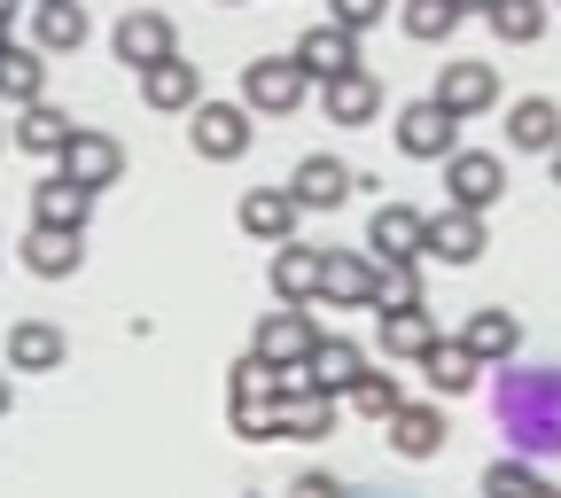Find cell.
Instances as JSON below:
<instances>
[{
	"mask_svg": "<svg viewBox=\"0 0 561 498\" xmlns=\"http://www.w3.org/2000/svg\"><path fill=\"white\" fill-rule=\"evenodd\" d=\"M500 429L515 437V460L561 452V374L553 367H530V374L500 382Z\"/></svg>",
	"mask_w": 561,
	"mask_h": 498,
	"instance_id": "6da1fadb",
	"label": "cell"
},
{
	"mask_svg": "<svg viewBox=\"0 0 561 498\" xmlns=\"http://www.w3.org/2000/svg\"><path fill=\"white\" fill-rule=\"evenodd\" d=\"M312 350H320V320H312V304H273V312L257 320V335H250V359H265L273 374H297Z\"/></svg>",
	"mask_w": 561,
	"mask_h": 498,
	"instance_id": "7a4b0ae2",
	"label": "cell"
},
{
	"mask_svg": "<svg viewBox=\"0 0 561 498\" xmlns=\"http://www.w3.org/2000/svg\"><path fill=\"white\" fill-rule=\"evenodd\" d=\"M305 94H312V79H305V62L297 55H257L250 70H242V109L250 117H289V109H305Z\"/></svg>",
	"mask_w": 561,
	"mask_h": 498,
	"instance_id": "3957f363",
	"label": "cell"
},
{
	"mask_svg": "<svg viewBox=\"0 0 561 498\" xmlns=\"http://www.w3.org/2000/svg\"><path fill=\"white\" fill-rule=\"evenodd\" d=\"M187 140H195V157H210V164H234V157H250L257 117H250L242 102H203V109H187Z\"/></svg>",
	"mask_w": 561,
	"mask_h": 498,
	"instance_id": "277c9868",
	"label": "cell"
},
{
	"mask_svg": "<svg viewBox=\"0 0 561 498\" xmlns=\"http://www.w3.org/2000/svg\"><path fill=\"white\" fill-rule=\"evenodd\" d=\"M398 149H405L413 164H453V157H460V117L437 109L430 94L405 102V109H398Z\"/></svg>",
	"mask_w": 561,
	"mask_h": 498,
	"instance_id": "5b68a950",
	"label": "cell"
},
{
	"mask_svg": "<svg viewBox=\"0 0 561 498\" xmlns=\"http://www.w3.org/2000/svg\"><path fill=\"white\" fill-rule=\"evenodd\" d=\"M500 195H507V157L460 149V157L445 164V202H453V210H476V219H483V210L500 202Z\"/></svg>",
	"mask_w": 561,
	"mask_h": 498,
	"instance_id": "8992f818",
	"label": "cell"
},
{
	"mask_svg": "<svg viewBox=\"0 0 561 498\" xmlns=\"http://www.w3.org/2000/svg\"><path fill=\"white\" fill-rule=\"evenodd\" d=\"M430 102H437V109H453V117H483V109H500V70L476 62V55H460V62H445V70H437Z\"/></svg>",
	"mask_w": 561,
	"mask_h": 498,
	"instance_id": "52a82bcc",
	"label": "cell"
},
{
	"mask_svg": "<svg viewBox=\"0 0 561 498\" xmlns=\"http://www.w3.org/2000/svg\"><path fill=\"white\" fill-rule=\"evenodd\" d=\"M421 227H430V210H413V202H375V219H367V257H375V265H421Z\"/></svg>",
	"mask_w": 561,
	"mask_h": 498,
	"instance_id": "ba28073f",
	"label": "cell"
},
{
	"mask_svg": "<svg viewBox=\"0 0 561 498\" xmlns=\"http://www.w3.org/2000/svg\"><path fill=\"white\" fill-rule=\"evenodd\" d=\"M110 55H117L125 70H149V62L180 55V47H172V16H164V9H125V16L110 24Z\"/></svg>",
	"mask_w": 561,
	"mask_h": 498,
	"instance_id": "9c48e42d",
	"label": "cell"
},
{
	"mask_svg": "<svg viewBox=\"0 0 561 498\" xmlns=\"http://www.w3.org/2000/svg\"><path fill=\"white\" fill-rule=\"evenodd\" d=\"M491 250V234H483V219H476V210H430V227H421V265H430V257H445V265H476Z\"/></svg>",
	"mask_w": 561,
	"mask_h": 498,
	"instance_id": "30bf717a",
	"label": "cell"
},
{
	"mask_svg": "<svg viewBox=\"0 0 561 498\" xmlns=\"http://www.w3.org/2000/svg\"><path fill=\"white\" fill-rule=\"evenodd\" d=\"M289 55L305 62V79H312V86H328V79H343V70H359V39H351L343 24H328V16H320V24H305Z\"/></svg>",
	"mask_w": 561,
	"mask_h": 498,
	"instance_id": "8fae6325",
	"label": "cell"
},
{
	"mask_svg": "<svg viewBox=\"0 0 561 498\" xmlns=\"http://www.w3.org/2000/svg\"><path fill=\"white\" fill-rule=\"evenodd\" d=\"M297 219H305V210H297V195L289 187H250L242 202H234V227L242 234H257V242H297Z\"/></svg>",
	"mask_w": 561,
	"mask_h": 498,
	"instance_id": "7c38bea8",
	"label": "cell"
},
{
	"mask_svg": "<svg viewBox=\"0 0 561 498\" xmlns=\"http://www.w3.org/2000/svg\"><path fill=\"white\" fill-rule=\"evenodd\" d=\"M289 195H297V210H343L351 195H359V179H351L343 157H305L289 172Z\"/></svg>",
	"mask_w": 561,
	"mask_h": 498,
	"instance_id": "4fadbf2b",
	"label": "cell"
},
{
	"mask_svg": "<svg viewBox=\"0 0 561 498\" xmlns=\"http://www.w3.org/2000/svg\"><path fill=\"white\" fill-rule=\"evenodd\" d=\"M140 102H149V109H203V70L187 62V55H164V62H149V70H140Z\"/></svg>",
	"mask_w": 561,
	"mask_h": 498,
	"instance_id": "5bb4252c",
	"label": "cell"
},
{
	"mask_svg": "<svg viewBox=\"0 0 561 498\" xmlns=\"http://www.w3.org/2000/svg\"><path fill=\"white\" fill-rule=\"evenodd\" d=\"M320 109L335 117V125H375L382 117V70H343V79H328L320 86Z\"/></svg>",
	"mask_w": 561,
	"mask_h": 498,
	"instance_id": "9a60e30c",
	"label": "cell"
},
{
	"mask_svg": "<svg viewBox=\"0 0 561 498\" xmlns=\"http://www.w3.org/2000/svg\"><path fill=\"white\" fill-rule=\"evenodd\" d=\"M62 179H79L87 195H102L117 172H125V149H117V140L110 132H70V149H62V164H55Z\"/></svg>",
	"mask_w": 561,
	"mask_h": 498,
	"instance_id": "2e32d148",
	"label": "cell"
},
{
	"mask_svg": "<svg viewBox=\"0 0 561 498\" xmlns=\"http://www.w3.org/2000/svg\"><path fill=\"white\" fill-rule=\"evenodd\" d=\"M320 304H375V257L367 250H320Z\"/></svg>",
	"mask_w": 561,
	"mask_h": 498,
	"instance_id": "e0dca14e",
	"label": "cell"
},
{
	"mask_svg": "<svg viewBox=\"0 0 561 498\" xmlns=\"http://www.w3.org/2000/svg\"><path fill=\"white\" fill-rule=\"evenodd\" d=\"M375 343H382V359H413V367H421V359H430V350L445 343V320H437L430 304H413V312H382V335H375Z\"/></svg>",
	"mask_w": 561,
	"mask_h": 498,
	"instance_id": "ac0fdd59",
	"label": "cell"
},
{
	"mask_svg": "<svg viewBox=\"0 0 561 498\" xmlns=\"http://www.w3.org/2000/svg\"><path fill=\"white\" fill-rule=\"evenodd\" d=\"M460 343L476 350V367H507L515 350H523V320H515L507 304H483V312H468Z\"/></svg>",
	"mask_w": 561,
	"mask_h": 498,
	"instance_id": "d6986e66",
	"label": "cell"
},
{
	"mask_svg": "<svg viewBox=\"0 0 561 498\" xmlns=\"http://www.w3.org/2000/svg\"><path fill=\"white\" fill-rule=\"evenodd\" d=\"M87 219H94V195H87L79 179L47 172V179L32 187V227H62V234H79Z\"/></svg>",
	"mask_w": 561,
	"mask_h": 498,
	"instance_id": "ffe728a7",
	"label": "cell"
},
{
	"mask_svg": "<svg viewBox=\"0 0 561 498\" xmlns=\"http://www.w3.org/2000/svg\"><path fill=\"white\" fill-rule=\"evenodd\" d=\"M507 149H523V157H553V149H561V109H553L546 94L507 102Z\"/></svg>",
	"mask_w": 561,
	"mask_h": 498,
	"instance_id": "44dd1931",
	"label": "cell"
},
{
	"mask_svg": "<svg viewBox=\"0 0 561 498\" xmlns=\"http://www.w3.org/2000/svg\"><path fill=\"white\" fill-rule=\"evenodd\" d=\"M359 374H367V350L343 343V335H320V350L305 359V390H320V397H343Z\"/></svg>",
	"mask_w": 561,
	"mask_h": 498,
	"instance_id": "7402d4cb",
	"label": "cell"
},
{
	"mask_svg": "<svg viewBox=\"0 0 561 498\" xmlns=\"http://www.w3.org/2000/svg\"><path fill=\"white\" fill-rule=\"evenodd\" d=\"M265 273H273V297L280 304H320V250L312 242H280Z\"/></svg>",
	"mask_w": 561,
	"mask_h": 498,
	"instance_id": "603a6c76",
	"label": "cell"
},
{
	"mask_svg": "<svg viewBox=\"0 0 561 498\" xmlns=\"http://www.w3.org/2000/svg\"><path fill=\"white\" fill-rule=\"evenodd\" d=\"M87 9L79 0H32V39H39V55H79L87 47Z\"/></svg>",
	"mask_w": 561,
	"mask_h": 498,
	"instance_id": "cb8c5ba5",
	"label": "cell"
},
{
	"mask_svg": "<svg viewBox=\"0 0 561 498\" xmlns=\"http://www.w3.org/2000/svg\"><path fill=\"white\" fill-rule=\"evenodd\" d=\"M421 382H430V390H437V405H445V397H468V390L483 382V367H476V350H468L460 335H445L430 359H421Z\"/></svg>",
	"mask_w": 561,
	"mask_h": 498,
	"instance_id": "d4e9b609",
	"label": "cell"
},
{
	"mask_svg": "<svg viewBox=\"0 0 561 498\" xmlns=\"http://www.w3.org/2000/svg\"><path fill=\"white\" fill-rule=\"evenodd\" d=\"M62 350H70V343H62L55 320H16V327H9V367H16V374H55Z\"/></svg>",
	"mask_w": 561,
	"mask_h": 498,
	"instance_id": "484cf974",
	"label": "cell"
},
{
	"mask_svg": "<svg viewBox=\"0 0 561 498\" xmlns=\"http://www.w3.org/2000/svg\"><path fill=\"white\" fill-rule=\"evenodd\" d=\"M9 132H16V149H24V157H55V164H62V149H70V132H79V125H70L55 102H32V109H16Z\"/></svg>",
	"mask_w": 561,
	"mask_h": 498,
	"instance_id": "4316f807",
	"label": "cell"
},
{
	"mask_svg": "<svg viewBox=\"0 0 561 498\" xmlns=\"http://www.w3.org/2000/svg\"><path fill=\"white\" fill-rule=\"evenodd\" d=\"M390 452L398 460H437L445 452V405H405L390 420Z\"/></svg>",
	"mask_w": 561,
	"mask_h": 498,
	"instance_id": "83f0119b",
	"label": "cell"
},
{
	"mask_svg": "<svg viewBox=\"0 0 561 498\" xmlns=\"http://www.w3.org/2000/svg\"><path fill=\"white\" fill-rule=\"evenodd\" d=\"M24 265H32L39 280H70V273L87 265V242L62 234V227H32V234H24Z\"/></svg>",
	"mask_w": 561,
	"mask_h": 498,
	"instance_id": "f1b7e54d",
	"label": "cell"
},
{
	"mask_svg": "<svg viewBox=\"0 0 561 498\" xmlns=\"http://www.w3.org/2000/svg\"><path fill=\"white\" fill-rule=\"evenodd\" d=\"M546 16H553V0H491V9H483L491 39H507V47H538Z\"/></svg>",
	"mask_w": 561,
	"mask_h": 498,
	"instance_id": "f546056e",
	"label": "cell"
},
{
	"mask_svg": "<svg viewBox=\"0 0 561 498\" xmlns=\"http://www.w3.org/2000/svg\"><path fill=\"white\" fill-rule=\"evenodd\" d=\"M328 429H335V397H320V390L280 397V437L289 444H328Z\"/></svg>",
	"mask_w": 561,
	"mask_h": 498,
	"instance_id": "4dcf8cb0",
	"label": "cell"
},
{
	"mask_svg": "<svg viewBox=\"0 0 561 498\" xmlns=\"http://www.w3.org/2000/svg\"><path fill=\"white\" fill-rule=\"evenodd\" d=\"M32 102H47L39 47H9V55H0V109H32Z\"/></svg>",
	"mask_w": 561,
	"mask_h": 498,
	"instance_id": "1f68e13d",
	"label": "cell"
},
{
	"mask_svg": "<svg viewBox=\"0 0 561 498\" xmlns=\"http://www.w3.org/2000/svg\"><path fill=\"white\" fill-rule=\"evenodd\" d=\"M343 405H351V413H359V420H382V429H390V420H398V413H405L413 397H405V390H398V382H390L382 367H367L359 382H351V390H343Z\"/></svg>",
	"mask_w": 561,
	"mask_h": 498,
	"instance_id": "d6a6232c",
	"label": "cell"
},
{
	"mask_svg": "<svg viewBox=\"0 0 561 498\" xmlns=\"http://www.w3.org/2000/svg\"><path fill=\"white\" fill-rule=\"evenodd\" d=\"M398 32L421 39V47H437V39L460 32V9H453V0H398Z\"/></svg>",
	"mask_w": 561,
	"mask_h": 498,
	"instance_id": "836d02e7",
	"label": "cell"
},
{
	"mask_svg": "<svg viewBox=\"0 0 561 498\" xmlns=\"http://www.w3.org/2000/svg\"><path fill=\"white\" fill-rule=\"evenodd\" d=\"M483 498H546V483H538L530 460L507 452V460H491V467H483Z\"/></svg>",
	"mask_w": 561,
	"mask_h": 498,
	"instance_id": "e575fe53",
	"label": "cell"
},
{
	"mask_svg": "<svg viewBox=\"0 0 561 498\" xmlns=\"http://www.w3.org/2000/svg\"><path fill=\"white\" fill-rule=\"evenodd\" d=\"M421 304V265H375V312H413Z\"/></svg>",
	"mask_w": 561,
	"mask_h": 498,
	"instance_id": "d590c367",
	"label": "cell"
},
{
	"mask_svg": "<svg viewBox=\"0 0 561 498\" xmlns=\"http://www.w3.org/2000/svg\"><path fill=\"white\" fill-rule=\"evenodd\" d=\"M382 16H398V0H328V24H343L351 39H359V32H375Z\"/></svg>",
	"mask_w": 561,
	"mask_h": 498,
	"instance_id": "8d00e7d4",
	"label": "cell"
},
{
	"mask_svg": "<svg viewBox=\"0 0 561 498\" xmlns=\"http://www.w3.org/2000/svg\"><path fill=\"white\" fill-rule=\"evenodd\" d=\"M227 420H234V437H280V405H227Z\"/></svg>",
	"mask_w": 561,
	"mask_h": 498,
	"instance_id": "74e56055",
	"label": "cell"
},
{
	"mask_svg": "<svg viewBox=\"0 0 561 498\" xmlns=\"http://www.w3.org/2000/svg\"><path fill=\"white\" fill-rule=\"evenodd\" d=\"M289 498H351V490H343V475H328V467H305V475L289 483Z\"/></svg>",
	"mask_w": 561,
	"mask_h": 498,
	"instance_id": "f35d334b",
	"label": "cell"
},
{
	"mask_svg": "<svg viewBox=\"0 0 561 498\" xmlns=\"http://www.w3.org/2000/svg\"><path fill=\"white\" fill-rule=\"evenodd\" d=\"M9 405H16V382H9V367H0V420H9Z\"/></svg>",
	"mask_w": 561,
	"mask_h": 498,
	"instance_id": "ab89813d",
	"label": "cell"
},
{
	"mask_svg": "<svg viewBox=\"0 0 561 498\" xmlns=\"http://www.w3.org/2000/svg\"><path fill=\"white\" fill-rule=\"evenodd\" d=\"M546 172H553V187H561V149H553V157H546Z\"/></svg>",
	"mask_w": 561,
	"mask_h": 498,
	"instance_id": "60d3db41",
	"label": "cell"
},
{
	"mask_svg": "<svg viewBox=\"0 0 561 498\" xmlns=\"http://www.w3.org/2000/svg\"><path fill=\"white\" fill-rule=\"evenodd\" d=\"M453 9H460V16H468V9H491V0H453Z\"/></svg>",
	"mask_w": 561,
	"mask_h": 498,
	"instance_id": "b9f144b4",
	"label": "cell"
},
{
	"mask_svg": "<svg viewBox=\"0 0 561 498\" xmlns=\"http://www.w3.org/2000/svg\"><path fill=\"white\" fill-rule=\"evenodd\" d=\"M9 9H24V0H0V24H9Z\"/></svg>",
	"mask_w": 561,
	"mask_h": 498,
	"instance_id": "7bdbcfd3",
	"label": "cell"
},
{
	"mask_svg": "<svg viewBox=\"0 0 561 498\" xmlns=\"http://www.w3.org/2000/svg\"><path fill=\"white\" fill-rule=\"evenodd\" d=\"M0 149H9V125H0Z\"/></svg>",
	"mask_w": 561,
	"mask_h": 498,
	"instance_id": "ee69618b",
	"label": "cell"
},
{
	"mask_svg": "<svg viewBox=\"0 0 561 498\" xmlns=\"http://www.w3.org/2000/svg\"><path fill=\"white\" fill-rule=\"evenodd\" d=\"M546 498H561V490H546Z\"/></svg>",
	"mask_w": 561,
	"mask_h": 498,
	"instance_id": "f6af8a7d",
	"label": "cell"
},
{
	"mask_svg": "<svg viewBox=\"0 0 561 498\" xmlns=\"http://www.w3.org/2000/svg\"><path fill=\"white\" fill-rule=\"evenodd\" d=\"M553 9H561V0H553Z\"/></svg>",
	"mask_w": 561,
	"mask_h": 498,
	"instance_id": "bcb514c9",
	"label": "cell"
}]
</instances>
